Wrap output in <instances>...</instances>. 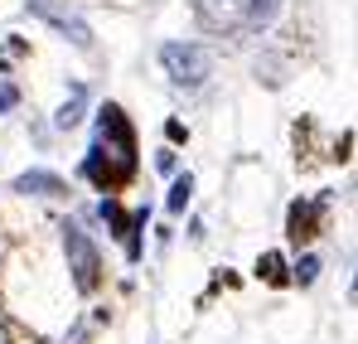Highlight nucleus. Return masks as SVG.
Returning <instances> with one entry per match:
<instances>
[{
  "label": "nucleus",
  "instance_id": "f8f14e48",
  "mask_svg": "<svg viewBox=\"0 0 358 344\" xmlns=\"http://www.w3.org/2000/svg\"><path fill=\"white\" fill-rule=\"evenodd\" d=\"M155 165L170 174V170H175V151H160V156H155Z\"/></svg>",
  "mask_w": 358,
  "mask_h": 344
},
{
  "label": "nucleus",
  "instance_id": "f03ea898",
  "mask_svg": "<svg viewBox=\"0 0 358 344\" xmlns=\"http://www.w3.org/2000/svg\"><path fill=\"white\" fill-rule=\"evenodd\" d=\"M160 63H165V73H170V83L175 88H203L208 78H213V54L203 49V44H165L160 49Z\"/></svg>",
  "mask_w": 358,
  "mask_h": 344
},
{
  "label": "nucleus",
  "instance_id": "9b49d317",
  "mask_svg": "<svg viewBox=\"0 0 358 344\" xmlns=\"http://www.w3.org/2000/svg\"><path fill=\"white\" fill-rule=\"evenodd\" d=\"M10 107H15V88L5 83V88H0V112H10Z\"/></svg>",
  "mask_w": 358,
  "mask_h": 344
},
{
  "label": "nucleus",
  "instance_id": "1a4fd4ad",
  "mask_svg": "<svg viewBox=\"0 0 358 344\" xmlns=\"http://www.w3.org/2000/svg\"><path fill=\"white\" fill-rule=\"evenodd\" d=\"M189 194H194V179H189V174H179L175 189H170V214H179V209L189 204Z\"/></svg>",
  "mask_w": 358,
  "mask_h": 344
},
{
  "label": "nucleus",
  "instance_id": "f257e3e1",
  "mask_svg": "<svg viewBox=\"0 0 358 344\" xmlns=\"http://www.w3.org/2000/svg\"><path fill=\"white\" fill-rule=\"evenodd\" d=\"M131 170H136V136H131L121 107L107 102V107L97 112V141H92V151H87L83 174H87L92 184H102V189H117Z\"/></svg>",
  "mask_w": 358,
  "mask_h": 344
},
{
  "label": "nucleus",
  "instance_id": "20e7f679",
  "mask_svg": "<svg viewBox=\"0 0 358 344\" xmlns=\"http://www.w3.org/2000/svg\"><path fill=\"white\" fill-rule=\"evenodd\" d=\"M29 15L49 20L63 39L73 44V49H92V25H87V20H83L73 5H63V0H29Z\"/></svg>",
  "mask_w": 358,
  "mask_h": 344
},
{
  "label": "nucleus",
  "instance_id": "7ed1b4c3",
  "mask_svg": "<svg viewBox=\"0 0 358 344\" xmlns=\"http://www.w3.org/2000/svg\"><path fill=\"white\" fill-rule=\"evenodd\" d=\"M63 252H68L73 287L83 291V296H87V291H97V282H102V252H97V242L78 228V223H63Z\"/></svg>",
  "mask_w": 358,
  "mask_h": 344
},
{
  "label": "nucleus",
  "instance_id": "9d476101",
  "mask_svg": "<svg viewBox=\"0 0 358 344\" xmlns=\"http://www.w3.org/2000/svg\"><path fill=\"white\" fill-rule=\"evenodd\" d=\"M315 277H320V262H315V257H300V262H296V282H300V287H310Z\"/></svg>",
  "mask_w": 358,
  "mask_h": 344
},
{
  "label": "nucleus",
  "instance_id": "39448f33",
  "mask_svg": "<svg viewBox=\"0 0 358 344\" xmlns=\"http://www.w3.org/2000/svg\"><path fill=\"white\" fill-rule=\"evenodd\" d=\"M194 15L208 34H233L242 25V0H194Z\"/></svg>",
  "mask_w": 358,
  "mask_h": 344
},
{
  "label": "nucleus",
  "instance_id": "0eeeda50",
  "mask_svg": "<svg viewBox=\"0 0 358 344\" xmlns=\"http://www.w3.org/2000/svg\"><path fill=\"white\" fill-rule=\"evenodd\" d=\"M83 107H87V88H83V83H73V88H68V97H63V107H59V116H54V126H59V131L78 126V121H83Z\"/></svg>",
  "mask_w": 358,
  "mask_h": 344
},
{
  "label": "nucleus",
  "instance_id": "423d86ee",
  "mask_svg": "<svg viewBox=\"0 0 358 344\" xmlns=\"http://www.w3.org/2000/svg\"><path fill=\"white\" fill-rule=\"evenodd\" d=\"M15 194H34V199H59V194H68V184H63L59 174L49 170H29L15 179Z\"/></svg>",
  "mask_w": 358,
  "mask_h": 344
},
{
  "label": "nucleus",
  "instance_id": "6e6552de",
  "mask_svg": "<svg viewBox=\"0 0 358 344\" xmlns=\"http://www.w3.org/2000/svg\"><path fill=\"white\" fill-rule=\"evenodd\" d=\"M276 15H281V0H252L242 20H247V29H257V34H262V29L276 20Z\"/></svg>",
  "mask_w": 358,
  "mask_h": 344
}]
</instances>
